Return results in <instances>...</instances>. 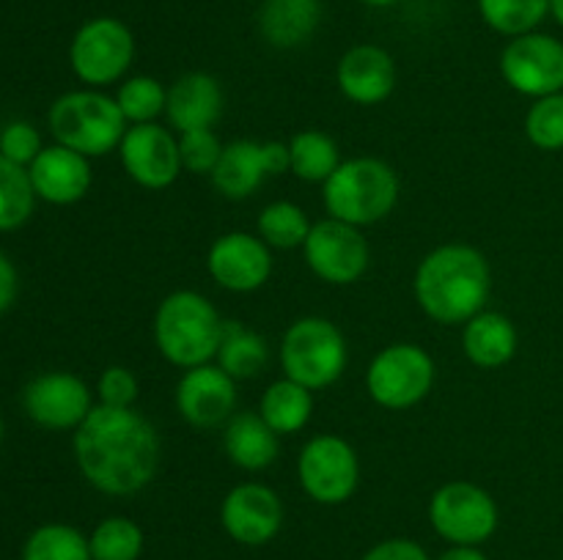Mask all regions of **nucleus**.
<instances>
[{
    "instance_id": "obj_30",
    "label": "nucleus",
    "mask_w": 563,
    "mask_h": 560,
    "mask_svg": "<svg viewBox=\"0 0 563 560\" xmlns=\"http://www.w3.org/2000/svg\"><path fill=\"white\" fill-rule=\"evenodd\" d=\"M22 560H93L86 536L69 525H42L27 536Z\"/></svg>"
},
{
    "instance_id": "obj_6",
    "label": "nucleus",
    "mask_w": 563,
    "mask_h": 560,
    "mask_svg": "<svg viewBox=\"0 0 563 560\" xmlns=\"http://www.w3.org/2000/svg\"><path fill=\"white\" fill-rule=\"evenodd\" d=\"M280 362L291 382L308 390L328 388L346 368V340L328 318H297L284 335Z\"/></svg>"
},
{
    "instance_id": "obj_3",
    "label": "nucleus",
    "mask_w": 563,
    "mask_h": 560,
    "mask_svg": "<svg viewBox=\"0 0 563 560\" xmlns=\"http://www.w3.org/2000/svg\"><path fill=\"white\" fill-rule=\"evenodd\" d=\"M223 322L207 296L196 291H174L154 316V340L168 362L179 368L207 366L218 357Z\"/></svg>"
},
{
    "instance_id": "obj_8",
    "label": "nucleus",
    "mask_w": 563,
    "mask_h": 560,
    "mask_svg": "<svg viewBox=\"0 0 563 560\" xmlns=\"http://www.w3.org/2000/svg\"><path fill=\"white\" fill-rule=\"evenodd\" d=\"M434 362L416 344H394L379 351L366 373L368 395L385 410H410L429 395Z\"/></svg>"
},
{
    "instance_id": "obj_11",
    "label": "nucleus",
    "mask_w": 563,
    "mask_h": 560,
    "mask_svg": "<svg viewBox=\"0 0 563 560\" xmlns=\"http://www.w3.org/2000/svg\"><path fill=\"white\" fill-rule=\"evenodd\" d=\"M500 75L526 97H550L563 91V42L548 33H522L506 44Z\"/></svg>"
},
{
    "instance_id": "obj_17",
    "label": "nucleus",
    "mask_w": 563,
    "mask_h": 560,
    "mask_svg": "<svg viewBox=\"0 0 563 560\" xmlns=\"http://www.w3.org/2000/svg\"><path fill=\"white\" fill-rule=\"evenodd\" d=\"M220 519H223L225 533L234 541L258 547V544H267L269 538L278 536L280 525H284V505L269 486L240 483L225 494Z\"/></svg>"
},
{
    "instance_id": "obj_28",
    "label": "nucleus",
    "mask_w": 563,
    "mask_h": 560,
    "mask_svg": "<svg viewBox=\"0 0 563 560\" xmlns=\"http://www.w3.org/2000/svg\"><path fill=\"white\" fill-rule=\"evenodd\" d=\"M36 190L27 168L0 154V231H14L33 214Z\"/></svg>"
},
{
    "instance_id": "obj_21",
    "label": "nucleus",
    "mask_w": 563,
    "mask_h": 560,
    "mask_svg": "<svg viewBox=\"0 0 563 560\" xmlns=\"http://www.w3.org/2000/svg\"><path fill=\"white\" fill-rule=\"evenodd\" d=\"M220 110H223V91H220V82L207 71L181 75L165 102V113L179 132L212 130L214 121L220 119Z\"/></svg>"
},
{
    "instance_id": "obj_36",
    "label": "nucleus",
    "mask_w": 563,
    "mask_h": 560,
    "mask_svg": "<svg viewBox=\"0 0 563 560\" xmlns=\"http://www.w3.org/2000/svg\"><path fill=\"white\" fill-rule=\"evenodd\" d=\"M0 154L25 168L42 154V137L27 121H14L0 132Z\"/></svg>"
},
{
    "instance_id": "obj_22",
    "label": "nucleus",
    "mask_w": 563,
    "mask_h": 560,
    "mask_svg": "<svg viewBox=\"0 0 563 560\" xmlns=\"http://www.w3.org/2000/svg\"><path fill=\"white\" fill-rule=\"evenodd\" d=\"M322 0H262L258 31L264 42L278 49H295L317 33Z\"/></svg>"
},
{
    "instance_id": "obj_35",
    "label": "nucleus",
    "mask_w": 563,
    "mask_h": 560,
    "mask_svg": "<svg viewBox=\"0 0 563 560\" xmlns=\"http://www.w3.org/2000/svg\"><path fill=\"white\" fill-rule=\"evenodd\" d=\"M220 154H223V146H220L218 135H214L212 130L181 132L179 137L181 168L190 170V173H212Z\"/></svg>"
},
{
    "instance_id": "obj_40",
    "label": "nucleus",
    "mask_w": 563,
    "mask_h": 560,
    "mask_svg": "<svg viewBox=\"0 0 563 560\" xmlns=\"http://www.w3.org/2000/svg\"><path fill=\"white\" fill-rule=\"evenodd\" d=\"M440 560H487L476 547H454L443 555Z\"/></svg>"
},
{
    "instance_id": "obj_20",
    "label": "nucleus",
    "mask_w": 563,
    "mask_h": 560,
    "mask_svg": "<svg viewBox=\"0 0 563 560\" xmlns=\"http://www.w3.org/2000/svg\"><path fill=\"white\" fill-rule=\"evenodd\" d=\"M27 173H31L36 198L47 203H58V206L80 201L88 187H91L88 157L60 146V143L42 148V154L27 165Z\"/></svg>"
},
{
    "instance_id": "obj_27",
    "label": "nucleus",
    "mask_w": 563,
    "mask_h": 560,
    "mask_svg": "<svg viewBox=\"0 0 563 560\" xmlns=\"http://www.w3.org/2000/svg\"><path fill=\"white\" fill-rule=\"evenodd\" d=\"M339 165V146L324 132L306 130L289 141V170L297 179L328 181Z\"/></svg>"
},
{
    "instance_id": "obj_7",
    "label": "nucleus",
    "mask_w": 563,
    "mask_h": 560,
    "mask_svg": "<svg viewBox=\"0 0 563 560\" xmlns=\"http://www.w3.org/2000/svg\"><path fill=\"white\" fill-rule=\"evenodd\" d=\"M135 58V36L115 16H93L75 33L69 64L88 86H110L121 80Z\"/></svg>"
},
{
    "instance_id": "obj_33",
    "label": "nucleus",
    "mask_w": 563,
    "mask_h": 560,
    "mask_svg": "<svg viewBox=\"0 0 563 560\" xmlns=\"http://www.w3.org/2000/svg\"><path fill=\"white\" fill-rule=\"evenodd\" d=\"M115 102H119L126 121H132V124H148V121L157 119L165 110L168 91H165V88L159 86V80H154V77H130V80L119 88Z\"/></svg>"
},
{
    "instance_id": "obj_23",
    "label": "nucleus",
    "mask_w": 563,
    "mask_h": 560,
    "mask_svg": "<svg viewBox=\"0 0 563 560\" xmlns=\"http://www.w3.org/2000/svg\"><path fill=\"white\" fill-rule=\"evenodd\" d=\"M278 437L258 412H236L229 417L223 445L236 467L256 472L278 459Z\"/></svg>"
},
{
    "instance_id": "obj_26",
    "label": "nucleus",
    "mask_w": 563,
    "mask_h": 560,
    "mask_svg": "<svg viewBox=\"0 0 563 560\" xmlns=\"http://www.w3.org/2000/svg\"><path fill=\"white\" fill-rule=\"evenodd\" d=\"M264 362H267V344H264L262 335L236 322H225L218 349V366L231 379H251L262 371Z\"/></svg>"
},
{
    "instance_id": "obj_12",
    "label": "nucleus",
    "mask_w": 563,
    "mask_h": 560,
    "mask_svg": "<svg viewBox=\"0 0 563 560\" xmlns=\"http://www.w3.org/2000/svg\"><path fill=\"white\" fill-rule=\"evenodd\" d=\"M306 261L324 283L346 285L368 269V242L357 225L328 217L311 225L306 236Z\"/></svg>"
},
{
    "instance_id": "obj_2",
    "label": "nucleus",
    "mask_w": 563,
    "mask_h": 560,
    "mask_svg": "<svg viewBox=\"0 0 563 560\" xmlns=\"http://www.w3.org/2000/svg\"><path fill=\"white\" fill-rule=\"evenodd\" d=\"M416 296L429 318L440 324H465L482 313L493 275L476 247L443 245L429 253L416 272Z\"/></svg>"
},
{
    "instance_id": "obj_42",
    "label": "nucleus",
    "mask_w": 563,
    "mask_h": 560,
    "mask_svg": "<svg viewBox=\"0 0 563 560\" xmlns=\"http://www.w3.org/2000/svg\"><path fill=\"white\" fill-rule=\"evenodd\" d=\"M361 3L372 5V9H385V5H394V3H399V0H361Z\"/></svg>"
},
{
    "instance_id": "obj_29",
    "label": "nucleus",
    "mask_w": 563,
    "mask_h": 560,
    "mask_svg": "<svg viewBox=\"0 0 563 560\" xmlns=\"http://www.w3.org/2000/svg\"><path fill=\"white\" fill-rule=\"evenodd\" d=\"M482 20L504 36H522L542 25L550 14V0H478Z\"/></svg>"
},
{
    "instance_id": "obj_9",
    "label": "nucleus",
    "mask_w": 563,
    "mask_h": 560,
    "mask_svg": "<svg viewBox=\"0 0 563 560\" xmlns=\"http://www.w3.org/2000/svg\"><path fill=\"white\" fill-rule=\"evenodd\" d=\"M429 522L445 541L456 547H476L498 527V505L493 494L476 483L454 481L432 494Z\"/></svg>"
},
{
    "instance_id": "obj_31",
    "label": "nucleus",
    "mask_w": 563,
    "mask_h": 560,
    "mask_svg": "<svg viewBox=\"0 0 563 560\" xmlns=\"http://www.w3.org/2000/svg\"><path fill=\"white\" fill-rule=\"evenodd\" d=\"M93 560H137L143 549V533L126 516H110L99 522L88 538Z\"/></svg>"
},
{
    "instance_id": "obj_13",
    "label": "nucleus",
    "mask_w": 563,
    "mask_h": 560,
    "mask_svg": "<svg viewBox=\"0 0 563 560\" xmlns=\"http://www.w3.org/2000/svg\"><path fill=\"white\" fill-rule=\"evenodd\" d=\"M289 170V143H256V141H234L223 146L212 176L214 187L225 198L253 195L267 176Z\"/></svg>"
},
{
    "instance_id": "obj_43",
    "label": "nucleus",
    "mask_w": 563,
    "mask_h": 560,
    "mask_svg": "<svg viewBox=\"0 0 563 560\" xmlns=\"http://www.w3.org/2000/svg\"><path fill=\"white\" fill-rule=\"evenodd\" d=\"M0 443H3V417H0Z\"/></svg>"
},
{
    "instance_id": "obj_10",
    "label": "nucleus",
    "mask_w": 563,
    "mask_h": 560,
    "mask_svg": "<svg viewBox=\"0 0 563 560\" xmlns=\"http://www.w3.org/2000/svg\"><path fill=\"white\" fill-rule=\"evenodd\" d=\"M297 475L308 497L322 505H339L355 494L361 464L346 439L322 434L300 450Z\"/></svg>"
},
{
    "instance_id": "obj_19",
    "label": "nucleus",
    "mask_w": 563,
    "mask_h": 560,
    "mask_svg": "<svg viewBox=\"0 0 563 560\" xmlns=\"http://www.w3.org/2000/svg\"><path fill=\"white\" fill-rule=\"evenodd\" d=\"M341 93L355 104H379L394 93L396 64L388 49L377 44H357L346 49L335 71Z\"/></svg>"
},
{
    "instance_id": "obj_37",
    "label": "nucleus",
    "mask_w": 563,
    "mask_h": 560,
    "mask_svg": "<svg viewBox=\"0 0 563 560\" xmlns=\"http://www.w3.org/2000/svg\"><path fill=\"white\" fill-rule=\"evenodd\" d=\"M99 404L104 406H132L137 399V379L135 373L121 366L104 368L97 384Z\"/></svg>"
},
{
    "instance_id": "obj_34",
    "label": "nucleus",
    "mask_w": 563,
    "mask_h": 560,
    "mask_svg": "<svg viewBox=\"0 0 563 560\" xmlns=\"http://www.w3.org/2000/svg\"><path fill=\"white\" fill-rule=\"evenodd\" d=\"M526 135L542 152L563 148V91L537 99L526 115Z\"/></svg>"
},
{
    "instance_id": "obj_4",
    "label": "nucleus",
    "mask_w": 563,
    "mask_h": 560,
    "mask_svg": "<svg viewBox=\"0 0 563 560\" xmlns=\"http://www.w3.org/2000/svg\"><path fill=\"white\" fill-rule=\"evenodd\" d=\"M324 206L330 217L350 225L379 223L399 201V179L383 159L357 157L341 163L324 181Z\"/></svg>"
},
{
    "instance_id": "obj_18",
    "label": "nucleus",
    "mask_w": 563,
    "mask_h": 560,
    "mask_svg": "<svg viewBox=\"0 0 563 560\" xmlns=\"http://www.w3.org/2000/svg\"><path fill=\"white\" fill-rule=\"evenodd\" d=\"M176 406L181 417L196 428H212L234 415L236 388L234 379L220 366L187 368L176 384Z\"/></svg>"
},
{
    "instance_id": "obj_16",
    "label": "nucleus",
    "mask_w": 563,
    "mask_h": 560,
    "mask_svg": "<svg viewBox=\"0 0 563 560\" xmlns=\"http://www.w3.org/2000/svg\"><path fill=\"white\" fill-rule=\"evenodd\" d=\"M207 267L218 285L245 294V291H256L267 283L269 272H273V256H269L264 239L231 231L209 247Z\"/></svg>"
},
{
    "instance_id": "obj_41",
    "label": "nucleus",
    "mask_w": 563,
    "mask_h": 560,
    "mask_svg": "<svg viewBox=\"0 0 563 560\" xmlns=\"http://www.w3.org/2000/svg\"><path fill=\"white\" fill-rule=\"evenodd\" d=\"M550 14H553L555 22L563 27V0H550Z\"/></svg>"
},
{
    "instance_id": "obj_38",
    "label": "nucleus",
    "mask_w": 563,
    "mask_h": 560,
    "mask_svg": "<svg viewBox=\"0 0 563 560\" xmlns=\"http://www.w3.org/2000/svg\"><path fill=\"white\" fill-rule=\"evenodd\" d=\"M363 560H429V555L423 552V547H418L416 541L390 538V541H383L374 549H368Z\"/></svg>"
},
{
    "instance_id": "obj_24",
    "label": "nucleus",
    "mask_w": 563,
    "mask_h": 560,
    "mask_svg": "<svg viewBox=\"0 0 563 560\" xmlns=\"http://www.w3.org/2000/svg\"><path fill=\"white\" fill-rule=\"evenodd\" d=\"M462 346L473 366L504 368L517 351V329L504 313L482 311L471 322H465Z\"/></svg>"
},
{
    "instance_id": "obj_25",
    "label": "nucleus",
    "mask_w": 563,
    "mask_h": 560,
    "mask_svg": "<svg viewBox=\"0 0 563 560\" xmlns=\"http://www.w3.org/2000/svg\"><path fill=\"white\" fill-rule=\"evenodd\" d=\"M313 399L311 390L291 379H278L269 384L262 395V410L258 415L267 421L275 434H295L311 421Z\"/></svg>"
},
{
    "instance_id": "obj_5",
    "label": "nucleus",
    "mask_w": 563,
    "mask_h": 560,
    "mask_svg": "<svg viewBox=\"0 0 563 560\" xmlns=\"http://www.w3.org/2000/svg\"><path fill=\"white\" fill-rule=\"evenodd\" d=\"M49 130L60 146L82 157H102L121 146L126 119L115 99L99 91H71L49 108Z\"/></svg>"
},
{
    "instance_id": "obj_15",
    "label": "nucleus",
    "mask_w": 563,
    "mask_h": 560,
    "mask_svg": "<svg viewBox=\"0 0 563 560\" xmlns=\"http://www.w3.org/2000/svg\"><path fill=\"white\" fill-rule=\"evenodd\" d=\"M27 417L33 423L53 432L77 428L93 410V399L88 384L75 373L53 371L33 379L22 393Z\"/></svg>"
},
{
    "instance_id": "obj_39",
    "label": "nucleus",
    "mask_w": 563,
    "mask_h": 560,
    "mask_svg": "<svg viewBox=\"0 0 563 560\" xmlns=\"http://www.w3.org/2000/svg\"><path fill=\"white\" fill-rule=\"evenodd\" d=\"M16 296V269L9 258L0 253V313L9 311Z\"/></svg>"
},
{
    "instance_id": "obj_14",
    "label": "nucleus",
    "mask_w": 563,
    "mask_h": 560,
    "mask_svg": "<svg viewBox=\"0 0 563 560\" xmlns=\"http://www.w3.org/2000/svg\"><path fill=\"white\" fill-rule=\"evenodd\" d=\"M119 154L126 176L146 190H165L181 173L179 141L152 121L130 126L121 137Z\"/></svg>"
},
{
    "instance_id": "obj_32",
    "label": "nucleus",
    "mask_w": 563,
    "mask_h": 560,
    "mask_svg": "<svg viewBox=\"0 0 563 560\" xmlns=\"http://www.w3.org/2000/svg\"><path fill=\"white\" fill-rule=\"evenodd\" d=\"M308 231H311V225H308L306 212L289 201L269 203L258 214V236L273 247L289 250V247L306 245Z\"/></svg>"
},
{
    "instance_id": "obj_1",
    "label": "nucleus",
    "mask_w": 563,
    "mask_h": 560,
    "mask_svg": "<svg viewBox=\"0 0 563 560\" xmlns=\"http://www.w3.org/2000/svg\"><path fill=\"white\" fill-rule=\"evenodd\" d=\"M75 459L82 478L104 494H135L159 464V437L132 406H93L75 428Z\"/></svg>"
}]
</instances>
